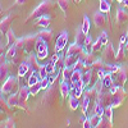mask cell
Returning a JSON list of instances; mask_svg holds the SVG:
<instances>
[{
  "mask_svg": "<svg viewBox=\"0 0 128 128\" xmlns=\"http://www.w3.org/2000/svg\"><path fill=\"white\" fill-rule=\"evenodd\" d=\"M54 9V3L51 2V0H44V2H41L38 6H36L34 9V12H32L28 17H27V22L28 20H36L37 18L42 17V16H48L51 10Z\"/></svg>",
  "mask_w": 128,
  "mask_h": 128,
  "instance_id": "obj_1",
  "label": "cell"
},
{
  "mask_svg": "<svg viewBox=\"0 0 128 128\" xmlns=\"http://www.w3.org/2000/svg\"><path fill=\"white\" fill-rule=\"evenodd\" d=\"M19 81L16 76H9L2 84V95H12L19 91Z\"/></svg>",
  "mask_w": 128,
  "mask_h": 128,
  "instance_id": "obj_2",
  "label": "cell"
},
{
  "mask_svg": "<svg viewBox=\"0 0 128 128\" xmlns=\"http://www.w3.org/2000/svg\"><path fill=\"white\" fill-rule=\"evenodd\" d=\"M36 41H37L36 35L35 36H26L22 38H18V41L16 42V46L18 49L24 50L26 54H31L34 51V49L36 48Z\"/></svg>",
  "mask_w": 128,
  "mask_h": 128,
  "instance_id": "obj_3",
  "label": "cell"
},
{
  "mask_svg": "<svg viewBox=\"0 0 128 128\" xmlns=\"http://www.w3.org/2000/svg\"><path fill=\"white\" fill-rule=\"evenodd\" d=\"M127 73H128V69L126 67H123V66H120V68L116 70V72L112 73V77H113V81H114L115 86H120V87L124 86L127 80H128Z\"/></svg>",
  "mask_w": 128,
  "mask_h": 128,
  "instance_id": "obj_4",
  "label": "cell"
},
{
  "mask_svg": "<svg viewBox=\"0 0 128 128\" xmlns=\"http://www.w3.org/2000/svg\"><path fill=\"white\" fill-rule=\"evenodd\" d=\"M68 45V31H63L60 32V35L58 36L56 41H55V49L54 51L60 54V51H63L66 49V46Z\"/></svg>",
  "mask_w": 128,
  "mask_h": 128,
  "instance_id": "obj_5",
  "label": "cell"
},
{
  "mask_svg": "<svg viewBox=\"0 0 128 128\" xmlns=\"http://www.w3.org/2000/svg\"><path fill=\"white\" fill-rule=\"evenodd\" d=\"M104 62L108 64H114L116 62V52L113 48L112 44L105 45V51H104Z\"/></svg>",
  "mask_w": 128,
  "mask_h": 128,
  "instance_id": "obj_6",
  "label": "cell"
},
{
  "mask_svg": "<svg viewBox=\"0 0 128 128\" xmlns=\"http://www.w3.org/2000/svg\"><path fill=\"white\" fill-rule=\"evenodd\" d=\"M18 96H19V108H24V105L28 100V98L31 96V90L30 86H22L18 91Z\"/></svg>",
  "mask_w": 128,
  "mask_h": 128,
  "instance_id": "obj_7",
  "label": "cell"
},
{
  "mask_svg": "<svg viewBox=\"0 0 128 128\" xmlns=\"http://www.w3.org/2000/svg\"><path fill=\"white\" fill-rule=\"evenodd\" d=\"M83 54V48L80 46L78 44L73 42L68 46V50H67V56H81Z\"/></svg>",
  "mask_w": 128,
  "mask_h": 128,
  "instance_id": "obj_8",
  "label": "cell"
},
{
  "mask_svg": "<svg viewBox=\"0 0 128 128\" xmlns=\"http://www.w3.org/2000/svg\"><path fill=\"white\" fill-rule=\"evenodd\" d=\"M94 23H95V27H98V28L104 27L106 23V13L101 12V10L96 12L94 14Z\"/></svg>",
  "mask_w": 128,
  "mask_h": 128,
  "instance_id": "obj_9",
  "label": "cell"
},
{
  "mask_svg": "<svg viewBox=\"0 0 128 128\" xmlns=\"http://www.w3.org/2000/svg\"><path fill=\"white\" fill-rule=\"evenodd\" d=\"M13 18H14V16L9 14V16H6L5 18L2 19V24H0V31H2V34L6 35V32L10 30V23H12Z\"/></svg>",
  "mask_w": 128,
  "mask_h": 128,
  "instance_id": "obj_10",
  "label": "cell"
},
{
  "mask_svg": "<svg viewBox=\"0 0 128 128\" xmlns=\"http://www.w3.org/2000/svg\"><path fill=\"white\" fill-rule=\"evenodd\" d=\"M70 86H72L70 81L62 80V82H60V95L63 96L64 99L69 96V92H70Z\"/></svg>",
  "mask_w": 128,
  "mask_h": 128,
  "instance_id": "obj_11",
  "label": "cell"
},
{
  "mask_svg": "<svg viewBox=\"0 0 128 128\" xmlns=\"http://www.w3.org/2000/svg\"><path fill=\"white\" fill-rule=\"evenodd\" d=\"M116 22H118L119 24H123L126 22H128V13H127V10L126 8H119L118 10H116Z\"/></svg>",
  "mask_w": 128,
  "mask_h": 128,
  "instance_id": "obj_12",
  "label": "cell"
},
{
  "mask_svg": "<svg viewBox=\"0 0 128 128\" xmlns=\"http://www.w3.org/2000/svg\"><path fill=\"white\" fill-rule=\"evenodd\" d=\"M36 37L37 38H40V40H44L45 42H49L52 40V32L50 31V30H48V28H42L38 34L36 35Z\"/></svg>",
  "mask_w": 128,
  "mask_h": 128,
  "instance_id": "obj_13",
  "label": "cell"
},
{
  "mask_svg": "<svg viewBox=\"0 0 128 128\" xmlns=\"http://www.w3.org/2000/svg\"><path fill=\"white\" fill-rule=\"evenodd\" d=\"M50 23H51V18H50L49 14H48V16H42V17L37 18L35 24H36L37 27H40V28H49Z\"/></svg>",
  "mask_w": 128,
  "mask_h": 128,
  "instance_id": "obj_14",
  "label": "cell"
},
{
  "mask_svg": "<svg viewBox=\"0 0 128 128\" xmlns=\"http://www.w3.org/2000/svg\"><path fill=\"white\" fill-rule=\"evenodd\" d=\"M86 38H87V35L84 34V32L81 30V27H80V28L77 30L76 36H74V42H76V44H78L80 46H82V48H83L84 42H86Z\"/></svg>",
  "mask_w": 128,
  "mask_h": 128,
  "instance_id": "obj_15",
  "label": "cell"
},
{
  "mask_svg": "<svg viewBox=\"0 0 128 128\" xmlns=\"http://www.w3.org/2000/svg\"><path fill=\"white\" fill-rule=\"evenodd\" d=\"M6 105L9 106V108H16V106H19V96H18V92L17 94H12V95L8 96Z\"/></svg>",
  "mask_w": 128,
  "mask_h": 128,
  "instance_id": "obj_16",
  "label": "cell"
},
{
  "mask_svg": "<svg viewBox=\"0 0 128 128\" xmlns=\"http://www.w3.org/2000/svg\"><path fill=\"white\" fill-rule=\"evenodd\" d=\"M30 70H31V68H30V66H28V63L24 60V62L18 67V77H20V78H22V77H26Z\"/></svg>",
  "mask_w": 128,
  "mask_h": 128,
  "instance_id": "obj_17",
  "label": "cell"
},
{
  "mask_svg": "<svg viewBox=\"0 0 128 128\" xmlns=\"http://www.w3.org/2000/svg\"><path fill=\"white\" fill-rule=\"evenodd\" d=\"M82 76H83V70H80V69H74L72 77H70V83L72 84H77L82 81Z\"/></svg>",
  "mask_w": 128,
  "mask_h": 128,
  "instance_id": "obj_18",
  "label": "cell"
},
{
  "mask_svg": "<svg viewBox=\"0 0 128 128\" xmlns=\"http://www.w3.org/2000/svg\"><path fill=\"white\" fill-rule=\"evenodd\" d=\"M18 41V38L16 37L14 35V31L13 30H9L6 32V45L10 48V46H14L16 45V42Z\"/></svg>",
  "mask_w": 128,
  "mask_h": 128,
  "instance_id": "obj_19",
  "label": "cell"
},
{
  "mask_svg": "<svg viewBox=\"0 0 128 128\" xmlns=\"http://www.w3.org/2000/svg\"><path fill=\"white\" fill-rule=\"evenodd\" d=\"M74 72V67H64L62 69V80L70 81V77Z\"/></svg>",
  "mask_w": 128,
  "mask_h": 128,
  "instance_id": "obj_20",
  "label": "cell"
},
{
  "mask_svg": "<svg viewBox=\"0 0 128 128\" xmlns=\"http://www.w3.org/2000/svg\"><path fill=\"white\" fill-rule=\"evenodd\" d=\"M6 77H9V64L8 63H3L0 67V80H5Z\"/></svg>",
  "mask_w": 128,
  "mask_h": 128,
  "instance_id": "obj_21",
  "label": "cell"
},
{
  "mask_svg": "<svg viewBox=\"0 0 128 128\" xmlns=\"http://www.w3.org/2000/svg\"><path fill=\"white\" fill-rule=\"evenodd\" d=\"M124 52H126V44H119V48H118V51H116V62H122L124 59Z\"/></svg>",
  "mask_w": 128,
  "mask_h": 128,
  "instance_id": "obj_22",
  "label": "cell"
},
{
  "mask_svg": "<svg viewBox=\"0 0 128 128\" xmlns=\"http://www.w3.org/2000/svg\"><path fill=\"white\" fill-rule=\"evenodd\" d=\"M99 128H112L113 127V120H110V119H108L106 116H101V120H100V123H99V126H98Z\"/></svg>",
  "mask_w": 128,
  "mask_h": 128,
  "instance_id": "obj_23",
  "label": "cell"
},
{
  "mask_svg": "<svg viewBox=\"0 0 128 128\" xmlns=\"http://www.w3.org/2000/svg\"><path fill=\"white\" fill-rule=\"evenodd\" d=\"M90 18L87 16H83V19H82V26H81V30L84 32V34H88V31H90Z\"/></svg>",
  "mask_w": 128,
  "mask_h": 128,
  "instance_id": "obj_24",
  "label": "cell"
},
{
  "mask_svg": "<svg viewBox=\"0 0 128 128\" xmlns=\"http://www.w3.org/2000/svg\"><path fill=\"white\" fill-rule=\"evenodd\" d=\"M101 82H102V84H104V87H106V88H112L113 86H114V81H113V77H112V73L110 74H108L104 80H101Z\"/></svg>",
  "mask_w": 128,
  "mask_h": 128,
  "instance_id": "obj_25",
  "label": "cell"
},
{
  "mask_svg": "<svg viewBox=\"0 0 128 128\" xmlns=\"http://www.w3.org/2000/svg\"><path fill=\"white\" fill-rule=\"evenodd\" d=\"M80 98H74V96H69V108L72 110H76L78 109V106H80Z\"/></svg>",
  "mask_w": 128,
  "mask_h": 128,
  "instance_id": "obj_26",
  "label": "cell"
},
{
  "mask_svg": "<svg viewBox=\"0 0 128 128\" xmlns=\"http://www.w3.org/2000/svg\"><path fill=\"white\" fill-rule=\"evenodd\" d=\"M58 5H59V8L63 10L64 13H67L68 12V9H69V5H70V2L69 0H58Z\"/></svg>",
  "mask_w": 128,
  "mask_h": 128,
  "instance_id": "obj_27",
  "label": "cell"
},
{
  "mask_svg": "<svg viewBox=\"0 0 128 128\" xmlns=\"http://www.w3.org/2000/svg\"><path fill=\"white\" fill-rule=\"evenodd\" d=\"M110 6H112V4L108 3L106 0H100V9L99 10H101V12H104V13H109Z\"/></svg>",
  "mask_w": 128,
  "mask_h": 128,
  "instance_id": "obj_28",
  "label": "cell"
},
{
  "mask_svg": "<svg viewBox=\"0 0 128 128\" xmlns=\"http://www.w3.org/2000/svg\"><path fill=\"white\" fill-rule=\"evenodd\" d=\"M104 67H105V62H104V59H96V60L94 62V66H92V69H95L96 72H98V70L102 69Z\"/></svg>",
  "mask_w": 128,
  "mask_h": 128,
  "instance_id": "obj_29",
  "label": "cell"
},
{
  "mask_svg": "<svg viewBox=\"0 0 128 128\" xmlns=\"http://www.w3.org/2000/svg\"><path fill=\"white\" fill-rule=\"evenodd\" d=\"M45 67H46V70H48V74H49V76H50V74L56 73V64H55V63L49 62L48 64H45Z\"/></svg>",
  "mask_w": 128,
  "mask_h": 128,
  "instance_id": "obj_30",
  "label": "cell"
},
{
  "mask_svg": "<svg viewBox=\"0 0 128 128\" xmlns=\"http://www.w3.org/2000/svg\"><path fill=\"white\" fill-rule=\"evenodd\" d=\"M100 120H101V116L96 115V114H92V115L90 116V123H91V127H92V128L98 127L99 123H100Z\"/></svg>",
  "mask_w": 128,
  "mask_h": 128,
  "instance_id": "obj_31",
  "label": "cell"
},
{
  "mask_svg": "<svg viewBox=\"0 0 128 128\" xmlns=\"http://www.w3.org/2000/svg\"><path fill=\"white\" fill-rule=\"evenodd\" d=\"M14 128L16 127V122L13 120V118H8L6 120L2 122V128Z\"/></svg>",
  "mask_w": 128,
  "mask_h": 128,
  "instance_id": "obj_32",
  "label": "cell"
},
{
  "mask_svg": "<svg viewBox=\"0 0 128 128\" xmlns=\"http://www.w3.org/2000/svg\"><path fill=\"white\" fill-rule=\"evenodd\" d=\"M30 90H31V95H32V96L37 95V94L42 90V87H41V83L38 82V83H36V84H32V86H30Z\"/></svg>",
  "mask_w": 128,
  "mask_h": 128,
  "instance_id": "obj_33",
  "label": "cell"
},
{
  "mask_svg": "<svg viewBox=\"0 0 128 128\" xmlns=\"http://www.w3.org/2000/svg\"><path fill=\"white\" fill-rule=\"evenodd\" d=\"M113 106L112 105H109V106H106L105 108V110H104V116H106L108 119H110V120H113Z\"/></svg>",
  "mask_w": 128,
  "mask_h": 128,
  "instance_id": "obj_34",
  "label": "cell"
},
{
  "mask_svg": "<svg viewBox=\"0 0 128 128\" xmlns=\"http://www.w3.org/2000/svg\"><path fill=\"white\" fill-rule=\"evenodd\" d=\"M102 46H104V45H102L101 40H100V38H98V40H96V41L94 42V45H92V52H98Z\"/></svg>",
  "mask_w": 128,
  "mask_h": 128,
  "instance_id": "obj_35",
  "label": "cell"
},
{
  "mask_svg": "<svg viewBox=\"0 0 128 128\" xmlns=\"http://www.w3.org/2000/svg\"><path fill=\"white\" fill-rule=\"evenodd\" d=\"M38 76L41 80H44L46 77H49V74H48V70H46V67L45 66H41L40 69H38Z\"/></svg>",
  "mask_w": 128,
  "mask_h": 128,
  "instance_id": "obj_36",
  "label": "cell"
},
{
  "mask_svg": "<svg viewBox=\"0 0 128 128\" xmlns=\"http://www.w3.org/2000/svg\"><path fill=\"white\" fill-rule=\"evenodd\" d=\"M40 83H41V87H42V90H48L51 84H50V82H49V78L46 77V78H44V80H41L40 81Z\"/></svg>",
  "mask_w": 128,
  "mask_h": 128,
  "instance_id": "obj_37",
  "label": "cell"
},
{
  "mask_svg": "<svg viewBox=\"0 0 128 128\" xmlns=\"http://www.w3.org/2000/svg\"><path fill=\"white\" fill-rule=\"evenodd\" d=\"M99 38L101 40L102 45H106V44H108V32H106V31L101 32V35H100V37H99Z\"/></svg>",
  "mask_w": 128,
  "mask_h": 128,
  "instance_id": "obj_38",
  "label": "cell"
},
{
  "mask_svg": "<svg viewBox=\"0 0 128 128\" xmlns=\"http://www.w3.org/2000/svg\"><path fill=\"white\" fill-rule=\"evenodd\" d=\"M48 55H49V50L42 51V52H36V56L38 60H44L45 58H48Z\"/></svg>",
  "mask_w": 128,
  "mask_h": 128,
  "instance_id": "obj_39",
  "label": "cell"
},
{
  "mask_svg": "<svg viewBox=\"0 0 128 128\" xmlns=\"http://www.w3.org/2000/svg\"><path fill=\"white\" fill-rule=\"evenodd\" d=\"M59 60H60V55L58 54V52H54V55H52V56L50 58V62L55 63V64H56V63H58Z\"/></svg>",
  "mask_w": 128,
  "mask_h": 128,
  "instance_id": "obj_40",
  "label": "cell"
},
{
  "mask_svg": "<svg viewBox=\"0 0 128 128\" xmlns=\"http://www.w3.org/2000/svg\"><path fill=\"white\" fill-rule=\"evenodd\" d=\"M82 127H83V128H91V123H90V118H87L86 120H84V122L82 123Z\"/></svg>",
  "mask_w": 128,
  "mask_h": 128,
  "instance_id": "obj_41",
  "label": "cell"
},
{
  "mask_svg": "<svg viewBox=\"0 0 128 128\" xmlns=\"http://www.w3.org/2000/svg\"><path fill=\"white\" fill-rule=\"evenodd\" d=\"M27 3V0H16V4L17 5H23Z\"/></svg>",
  "mask_w": 128,
  "mask_h": 128,
  "instance_id": "obj_42",
  "label": "cell"
},
{
  "mask_svg": "<svg viewBox=\"0 0 128 128\" xmlns=\"http://www.w3.org/2000/svg\"><path fill=\"white\" fill-rule=\"evenodd\" d=\"M123 5H124V8H128V0H123Z\"/></svg>",
  "mask_w": 128,
  "mask_h": 128,
  "instance_id": "obj_43",
  "label": "cell"
},
{
  "mask_svg": "<svg viewBox=\"0 0 128 128\" xmlns=\"http://www.w3.org/2000/svg\"><path fill=\"white\" fill-rule=\"evenodd\" d=\"M81 2H83V0H74V3H76V4H78V3H81Z\"/></svg>",
  "mask_w": 128,
  "mask_h": 128,
  "instance_id": "obj_44",
  "label": "cell"
},
{
  "mask_svg": "<svg viewBox=\"0 0 128 128\" xmlns=\"http://www.w3.org/2000/svg\"><path fill=\"white\" fill-rule=\"evenodd\" d=\"M126 50H127V51H128V41H127V42H126Z\"/></svg>",
  "mask_w": 128,
  "mask_h": 128,
  "instance_id": "obj_45",
  "label": "cell"
},
{
  "mask_svg": "<svg viewBox=\"0 0 128 128\" xmlns=\"http://www.w3.org/2000/svg\"><path fill=\"white\" fill-rule=\"evenodd\" d=\"M106 2H108V3H110V4H112V2H113V0H106Z\"/></svg>",
  "mask_w": 128,
  "mask_h": 128,
  "instance_id": "obj_46",
  "label": "cell"
},
{
  "mask_svg": "<svg viewBox=\"0 0 128 128\" xmlns=\"http://www.w3.org/2000/svg\"><path fill=\"white\" fill-rule=\"evenodd\" d=\"M116 2H118V3H122V2H123V0H116Z\"/></svg>",
  "mask_w": 128,
  "mask_h": 128,
  "instance_id": "obj_47",
  "label": "cell"
},
{
  "mask_svg": "<svg viewBox=\"0 0 128 128\" xmlns=\"http://www.w3.org/2000/svg\"><path fill=\"white\" fill-rule=\"evenodd\" d=\"M127 35H128V31H127Z\"/></svg>",
  "mask_w": 128,
  "mask_h": 128,
  "instance_id": "obj_48",
  "label": "cell"
}]
</instances>
